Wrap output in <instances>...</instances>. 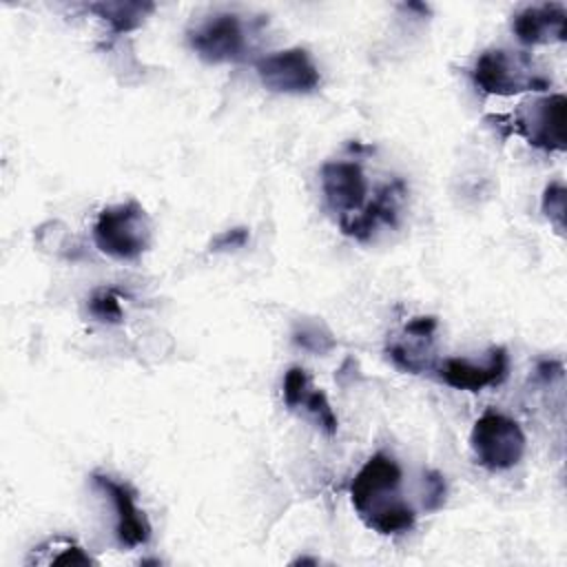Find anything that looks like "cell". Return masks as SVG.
I'll list each match as a JSON object with an SVG mask.
<instances>
[{"instance_id":"obj_20","label":"cell","mask_w":567,"mask_h":567,"mask_svg":"<svg viewBox=\"0 0 567 567\" xmlns=\"http://www.w3.org/2000/svg\"><path fill=\"white\" fill-rule=\"evenodd\" d=\"M310 390V379L306 374L303 368L295 365L286 372L284 377V401L288 408H299L301 399L306 396V392Z\"/></svg>"},{"instance_id":"obj_16","label":"cell","mask_w":567,"mask_h":567,"mask_svg":"<svg viewBox=\"0 0 567 567\" xmlns=\"http://www.w3.org/2000/svg\"><path fill=\"white\" fill-rule=\"evenodd\" d=\"M299 408H306V412L315 416L317 425H319L326 434H330V436L337 434L339 419H337V414H334V410H332L328 396H326L321 390H312V388H310V390L306 392V396L301 399V405H299Z\"/></svg>"},{"instance_id":"obj_22","label":"cell","mask_w":567,"mask_h":567,"mask_svg":"<svg viewBox=\"0 0 567 567\" xmlns=\"http://www.w3.org/2000/svg\"><path fill=\"white\" fill-rule=\"evenodd\" d=\"M246 241H248V230L246 228H230V230H224L221 235H217L213 239L210 250L221 252V250H228V248H241Z\"/></svg>"},{"instance_id":"obj_7","label":"cell","mask_w":567,"mask_h":567,"mask_svg":"<svg viewBox=\"0 0 567 567\" xmlns=\"http://www.w3.org/2000/svg\"><path fill=\"white\" fill-rule=\"evenodd\" d=\"M190 49L206 62H239L246 55V31L235 13H215L188 31Z\"/></svg>"},{"instance_id":"obj_6","label":"cell","mask_w":567,"mask_h":567,"mask_svg":"<svg viewBox=\"0 0 567 567\" xmlns=\"http://www.w3.org/2000/svg\"><path fill=\"white\" fill-rule=\"evenodd\" d=\"M257 75L268 91L275 93H310L319 86L321 75L310 53L301 47L275 51L257 60Z\"/></svg>"},{"instance_id":"obj_5","label":"cell","mask_w":567,"mask_h":567,"mask_svg":"<svg viewBox=\"0 0 567 567\" xmlns=\"http://www.w3.org/2000/svg\"><path fill=\"white\" fill-rule=\"evenodd\" d=\"M509 120V131L523 135L532 146L543 151H565V95H547L520 104Z\"/></svg>"},{"instance_id":"obj_3","label":"cell","mask_w":567,"mask_h":567,"mask_svg":"<svg viewBox=\"0 0 567 567\" xmlns=\"http://www.w3.org/2000/svg\"><path fill=\"white\" fill-rule=\"evenodd\" d=\"M472 80L489 95H516L523 91L549 89V80L534 69L527 53L505 49L483 51L472 69Z\"/></svg>"},{"instance_id":"obj_18","label":"cell","mask_w":567,"mask_h":567,"mask_svg":"<svg viewBox=\"0 0 567 567\" xmlns=\"http://www.w3.org/2000/svg\"><path fill=\"white\" fill-rule=\"evenodd\" d=\"M89 312L104 323H120L124 310L120 306V297L113 290H100L89 299Z\"/></svg>"},{"instance_id":"obj_2","label":"cell","mask_w":567,"mask_h":567,"mask_svg":"<svg viewBox=\"0 0 567 567\" xmlns=\"http://www.w3.org/2000/svg\"><path fill=\"white\" fill-rule=\"evenodd\" d=\"M95 246L113 259H137L151 244V219L137 202L104 208L93 226Z\"/></svg>"},{"instance_id":"obj_1","label":"cell","mask_w":567,"mask_h":567,"mask_svg":"<svg viewBox=\"0 0 567 567\" xmlns=\"http://www.w3.org/2000/svg\"><path fill=\"white\" fill-rule=\"evenodd\" d=\"M350 498L359 518L377 534H401L414 525L416 514L401 498V467L383 452L372 454L357 472Z\"/></svg>"},{"instance_id":"obj_14","label":"cell","mask_w":567,"mask_h":567,"mask_svg":"<svg viewBox=\"0 0 567 567\" xmlns=\"http://www.w3.org/2000/svg\"><path fill=\"white\" fill-rule=\"evenodd\" d=\"M97 18H102L113 33H126L137 29L144 18L155 9L153 2H95L89 4Z\"/></svg>"},{"instance_id":"obj_9","label":"cell","mask_w":567,"mask_h":567,"mask_svg":"<svg viewBox=\"0 0 567 567\" xmlns=\"http://www.w3.org/2000/svg\"><path fill=\"white\" fill-rule=\"evenodd\" d=\"M93 483L111 498L117 514V540L124 547H140L151 538V525L144 512L135 505V496L126 483H120L106 474H93Z\"/></svg>"},{"instance_id":"obj_13","label":"cell","mask_w":567,"mask_h":567,"mask_svg":"<svg viewBox=\"0 0 567 567\" xmlns=\"http://www.w3.org/2000/svg\"><path fill=\"white\" fill-rule=\"evenodd\" d=\"M403 195V182L394 179L392 184H385L377 197L365 204V208L348 219L339 221V228L343 235L365 241L381 224H394L396 221V204Z\"/></svg>"},{"instance_id":"obj_17","label":"cell","mask_w":567,"mask_h":567,"mask_svg":"<svg viewBox=\"0 0 567 567\" xmlns=\"http://www.w3.org/2000/svg\"><path fill=\"white\" fill-rule=\"evenodd\" d=\"M540 208L549 224L556 228L558 235H565V215H567V190L560 182H551L543 190V202Z\"/></svg>"},{"instance_id":"obj_10","label":"cell","mask_w":567,"mask_h":567,"mask_svg":"<svg viewBox=\"0 0 567 567\" xmlns=\"http://www.w3.org/2000/svg\"><path fill=\"white\" fill-rule=\"evenodd\" d=\"M509 359L505 348H492L487 363L476 365L467 359H445L439 368V379L454 390L478 392L487 385H496L507 377Z\"/></svg>"},{"instance_id":"obj_12","label":"cell","mask_w":567,"mask_h":567,"mask_svg":"<svg viewBox=\"0 0 567 567\" xmlns=\"http://www.w3.org/2000/svg\"><path fill=\"white\" fill-rule=\"evenodd\" d=\"M512 31L523 44L563 42L567 35V11L554 2L525 7L514 16Z\"/></svg>"},{"instance_id":"obj_4","label":"cell","mask_w":567,"mask_h":567,"mask_svg":"<svg viewBox=\"0 0 567 567\" xmlns=\"http://www.w3.org/2000/svg\"><path fill=\"white\" fill-rule=\"evenodd\" d=\"M470 445L476 463L498 472L514 467L525 454V434L520 425L494 410L483 412L470 434Z\"/></svg>"},{"instance_id":"obj_11","label":"cell","mask_w":567,"mask_h":567,"mask_svg":"<svg viewBox=\"0 0 567 567\" xmlns=\"http://www.w3.org/2000/svg\"><path fill=\"white\" fill-rule=\"evenodd\" d=\"M436 319L434 317H414L403 334L388 346V357L396 368L421 374L432 365V341H434Z\"/></svg>"},{"instance_id":"obj_15","label":"cell","mask_w":567,"mask_h":567,"mask_svg":"<svg viewBox=\"0 0 567 567\" xmlns=\"http://www.w3.org/2000/svg\"><path fill=\"white\" fill-rule=\"evenodd\" d=\"M38 549L49 554L44 558H38V563H44V565H93L95 563L80 545H75L69 538H53L47 545H40Z\"/></svg>"},{"instance_id":"obj_8","label":"cell","mask_w":567,"mask_h":567,"mask_svg":"<svg viewBox=\"0 0 567 567\" xmlns=\"http://www.w3.org/2000/svg\"><path fill=\"white\" fill-rule=\"evenodd\" d=\"M321 188L326 204L339 215V221L365 208L368 182L357 162H326L321 168Z\"/></svg>"},{"instance_id":"obj_19","label":"cell","mask_w":567,"mask_h":567,"mask_svg":"<svg viewBox=\"0 0 567 567\" xmlns=\"http://www.w3.org/2000/svg\"><path fill=\"white\" fill-rule=\"evenodd\" d=\"M292 339H295L297 346H301V348H306V350H310V352H319V354H323V352H328L330 348H334L332 334H330L323 326H317V323H303V326H299V328L295 330Z\"/></svg>"},{"instance_id":"obj_21","label":"cell","mask_w":567,"mask_h":567,"mask_svg":"<svg viewBox=\"0 0 567 567\" xmlns=\"http://www.w3.org/2000/svg\"><path fill=\"white\" fill-rule=\"evenodd\" d=\"M423 483H425V498H423V507H425L427 512H436V509H441V507H443V503H445V494H447L443 476H441L439 472H427V474H425V478H423Z\"/></svg>"}]
</instances>
